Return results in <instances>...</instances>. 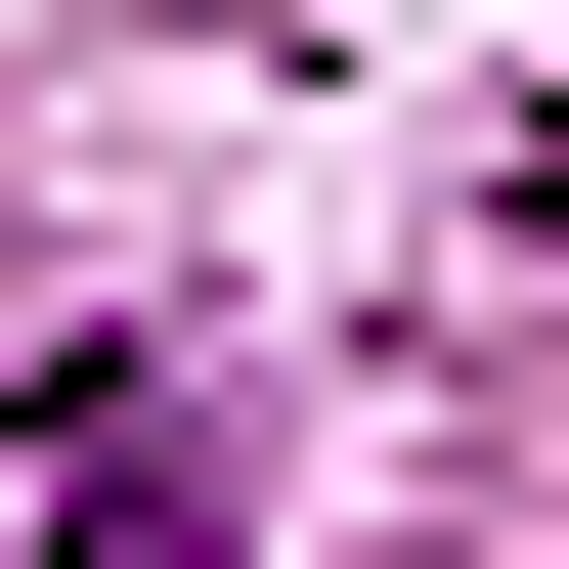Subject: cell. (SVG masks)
I'll use <instances>...</instances> for the list:
<instances>
[{
    "label": "cell",
    "mask_w": 569,
    "mask_h": 569,
    "mask_svg": "<svg viewBox=\"0 0 569 569\" xmlns=\"http://www.w3.org/2000/svg\"><path fill=\"white\" fill-rule=\"evenodd\" d=\"M44 569H219V395L88 351V395H44Z\"/></svg>",
    "instance_id": "1"
}]
</instances>
